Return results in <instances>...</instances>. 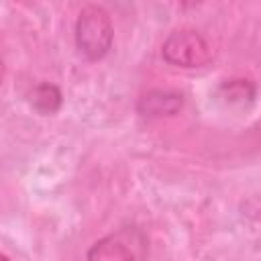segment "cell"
I'll list each match as a JSON object with an SVG mask.
<instances>
[{"label": "cell", "mask_w": 261, "mask_h": 261, "mask_svg": "<svg viewBox=\"0 0 261 261\" xmlns=\"http://www.w3.org/2000/svg\"><path fill=\"white\" fill-rule=\"evenodd\" d=\"M114 41V27L108 10L100 4H86L75 20V45L90 61L104 59Z\"/></svg>", "instance_id": "obj_1"}, {"label": "cell", "mask_w": 261, "mask_h": 261, "mask_svg": "<svg viewBox=\"0 0 261 261\" xmlns=\"http://www.w3.org/2000/svg\"><path fill=\"white\" fill-rule=\"evenodd\" d=\"M161 55L169 65L198 69L212 61V47L194 29H177L167 35L161 45Z\"/></svg>", "instance_id": "obj_2"}, {"label": "cell", "mask_w": 261, "mask_h": 261, "mask_svg": "<svg viewBox=\"0 0 261 261\" xmlns=\"http://www.w3.org/2000/svg\"><path fill=\"white\" fill-rule=\"evenodd\" d=\"M147 253V239L135 226H124L98 239L90 249L88 261H143Z\"/></svg>", "instance_id": "obj_3"}, {"label": "cell", "mask_w": 261, "mask_h": 261, "mask_svg": "<svg viewBox=\"0 0 261 261\" xmlns=\"http://www.w3.org/2000/svg\"><path fill=\"white\" fill-rule=\"evenodd\" d=\"M184 106V96L171 90H149L137 102V112L143 118L173 116Z\"/></svg>", "instance_id": "obj_4"}, {"label": "cell", "mask_w": 261, "mask_h": 261, "mask_svg": "<svg viewBox=\"0 0 261 261\" xmlns=\"http://www.w3.org/2000/svg\"><path fill=\"white\" fill-rule=\"evenodd\" d=\"M31 104L41 114H53L61 106V90L49 82H43L33 90Z\"/></svg>", "instance_id": "obj_5"}, {"label": "cell", "mask_w": 261, "mask_h": 261, "mask_svg": "<svg viewBox=\"0 0 261 261\" xmlns=\"http://www.w3.org/2000/svg\"><path fill=\"white\" fill-rule=\"evenodd\" d=\"M222 88L226 90V98L230 102H245V100H253L255 96V86L249 80H230Z\"/></svg>", "instance_id": "obj_6"}, {"label": "cell", "mask_w": 261, "mask_h": 261, "mask_svg": "<svg viewBox=\"0 0 261 261\" xmlns=\"http://www.w3.org/2000/svg\"><path fill=\"white\" fill-rule=\"evenodd\" d=\"M0 261H10V259H8V257H6L4 253H2V257H0Z\"/></svg>", "instance_id": "obj_7"}]
</instances>
